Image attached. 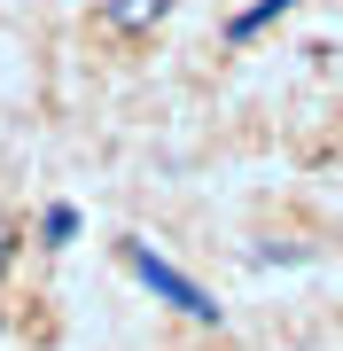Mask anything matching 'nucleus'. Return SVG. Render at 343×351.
I'll return each mask as SVG.
<instances>
[{"mask_svg": "<svg viewBox=\"0 0 343 351\" xmlns=\"http://www.w3.org/2000/svg\"><path fill=\"white\" fill-rule=\"evenodd\" d=\"M117 258H125V274H133L140 289H149V297H164L172 313H188V320L218 328V304H211V289H203V281H188L179 265H164V258L149 250V242H117Z\"/></svg>", "mask_w": 343, "mask_h": 351, "instance_id": "obj_1", "label": "nucleus"}, {"mask_svg": "<svg viewBox=\"0 0 343 351\" xmlns=\"http://www.w3.org/2000/svg\"><path fill=\"white\" fill-rule=\"evenodd\" d=\"M164 16H172V0H110L117 32H149V24H164Z\"/></svg>", "mask_w": 343, "mask_h": 351, "instance_id": "obj_2", "label": "nucleus"}, {"mask_svg": "<svg viewBox=\"0 0 343 351\" xmlns=\"http://www.w3.org/2000/svg\"><path fill=\"white\" fill-rule=\"evenodd\" d=\"M289 8H296V0H257V8H242L234 24H227V39H234V47H242V39H257V32L273 24V16H289Z\"/></svg>", "mask_w": 343, "mask_h": 351, "instance_id": "obj_3", "label": "nucleus"}, {"mask_svg": "<svg viewBox=\"0 0 343 351\" xmlns=\"http://www.w3.org/2000/svg\"><path fill=\"white\" fill-rule=\"evenodd\" d=\"M39 234H47V250H63V242L78 234V211H71V203H47V219H39Z\"/></svg>", "mask_w": 343, "mask_h": 351, "instance_id": "obj_4", "label": "nucleus"}, {"mask_svg": "<svg viewBox=\"0 0 343 351\" xmlns=\"http://www.w3.org/2000/svg\"><path fill=\"white\" fill-rule=\"evenodd\" d=\"M0 265H8V226H0Z\"/></svg>", "mask_w": 343, "mask_h": 351, "instance_id": "obj_5", "label": "nucleus"}]
</instances>
